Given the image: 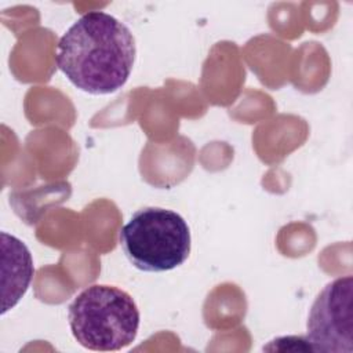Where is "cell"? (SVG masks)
<instances>
[{
	"instance_id": "obj_3",
	"label": "cell",
	"mask_w": 353,
	"mask_h": 353,
	"mask_svg": "<svg viewBox=\"0 0 353 353\" xmlns=\"http://www.w3.org/2000/svg\"><path fill=\"white\" fill-rule=\"evenodd\" d=\"M128 261L143 272H168L190 254V229L175 211L145 207L132 214L119 233Z\"/></svg>"
},
{
	"instance_id": "obj_2",
	"label": "cell",
	"mask_w": 353,
	"mask_h": 353,
	"mask_svg": "<svg viewBox=\"0 0 353 353\" xmlns=\"http://www.w3.org/2000/svg\"><path fill=\"white\" fill-rule=\"evenodd\" d=\"M139 319L132 296L108 284L87 287L68 309L72 335L83 347L95 352H114L131 345Z\"/></svg>"
},
{
	"instance_id": "obj_1",
	"label": "cell",
	"mask_w": 353,
	"mask_h": 353,
	"mask_svg": "<svg viewBox=\"0 0 353 353\" xmlns=\"http://www.w3.org/2000/svg\"><path fill=\"white\" fill-rule=\"evenodd\" d=\"M135 54V39L121 21L103 11H91L59 39L55 62L76 88L106 95L127 83Z\"/></svg>"
},
{
	"instance_id": "obj_4",
	"label": "cell",
	"mask_w": 353,
	"mask_h": 353,
	"mask_svg": "<svg viewBox=\"0 0 353 353\" xmlns=\"http://www.w3.org/2000/svg\"><path fill=\"white\" fill-rule=\"evenodd\" d=\"M353 277L345 276L328 283L314 299L307 323L306 343L312 352L352 353Z\"/></svg>"
},
{
	"instance_id": "obj_5",
	"label": "cell",
	"mask_w": 353,
	"mask_h": 353,
	"mask_svg": "<svg viewBox=\"0 0 353 353\" xmlns=\"http://www.w3.org/2000/svg\"><path fill=\"white\" fill-rule=\"evenodd\" d=\"M3 248V309H12L23 296L32 281L34 268L30 251L15 236L1 233Z\"/></svg>"
}]
</instances>
